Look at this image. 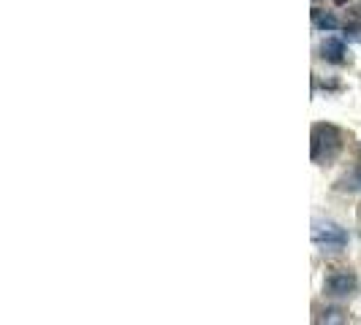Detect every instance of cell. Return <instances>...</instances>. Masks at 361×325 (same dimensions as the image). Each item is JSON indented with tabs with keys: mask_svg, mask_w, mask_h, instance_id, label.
<instances>
[{
	"mask_svg": "<svg viewBox=\"0 0 361 325\" xmlns=\"http://www.w3.org/2000/svg\"><path fill=\"white\" fill-rule=\"evenodd\" d=\"M343 149V133L334 125H315L312 127V160L329 162L337 158Z\"/></svg>",
	"mask_w": 361,
	"mask_h": 325,
	"instance_id": "cell-1",
	"label": "cell"
},
{
	"mask_svg": "<svg viewBox=\"0 0 361 325\" xmlns=\"http://www.w3.org/2000/svg\"><path fill=\"white\" fill-rule=\"evenodd\" d=\"M312 241L321 250H343L345 244H348V234H345V228H340L337 222L315 219L312 222Z\"/></svg>",
	"mask_w": 361,
	"mask_h": 325,
	"instance_id": "cell-2",
	"label": "cell"
},
{
	"mask_svg": "<svg viewBox=\"0 0 361 325\" xmlns=\"http://www.w3.org/2000/svg\"><path fill=\"white\" fill-rule=\"evenodd\" d=\"M356 288H359L356 274L348 269H340V271H334V274L326 276L324 293L326 295H331V298H348V295L356 293Z\"/></svg>",
	"mask_w": 361,
	"mask_h": 325,
	"instance_id": "cell-3",
	"label": "cell"
},
{
	"mask_svg": "<svg viewBox=\"0 0 361 325\" xmlns=\"http://www.w3.org/2000/svg\"><path fill=\"white\" fill-rule=\"evenodd\" d=\"M345 54H348V49H345V41L337 36L326 38L324 46H321V57H324L326 63H334V65H340V63H345Z\"/></svg>",
	"mask_w": 361,
	"mask_h": 325,
	"instance_id": "cell-4",
	"label": "cell"
},
{
	"mask_svg": "<svg viewBox=\"0 0 361 325\" xmlns=\"http://www.w3.org/2000/svg\"><path fill=\"white\" fill-rule=\"evenodd\" d=\"M337 190H345V193H361V165L348 171L343 179L337 181Z\"/></svg>",
	"mask_w": 361,
	"mask_h": 325,
	"instance_id": "cell-5",
	"label": "cell"
},
{
	"mask_svg": "<svg viewBox=\"0 0 361 325\" xmlns=\"http://www.w3.org/2000/svg\"><path fill=\"white\" fill-rule=\"evenodd\" d=\"M312 17H315V27H318V30H329V33H331V30L340 27V19L334 17V14H329V11H315Z\"/></svg>",
	"mask_w": 361,
	"mask_h": 325,
	"instance_id": "cell-6",
	"label": "cell"
},
{
	"mask_svg": "<svg viewBox=\"0 0 361 325\" xmlns=\"http://www.w3.org/2000/svg\"><path fill=\"white\" fill-rule=\"evenodd\" d=\"M348 317H345L340 309H326L324 314L318 317V323H345Z\"/></svg>",
	"mask_w": 361,
	"mask_h": 325,
	"instance_id": "cell-7",
	"label": "cell"
},
{
	"mask_svg": "<svg viewBox=\"0 0 361 325\" xmlns=\"http://www.w3.org/2000/svg\"><path fill=\"white\" fill-rule=\"evenodd\" d=\"M348 33H350V38H359L361 41V27H348Z\"/></svg>",
	"mask_w": 361,
	"mask_h": 325,
	"instance_id": "cell-8",
	"label": "cell"
}]
</instances>
